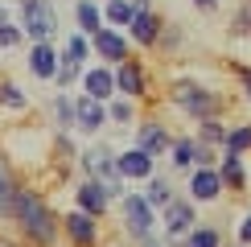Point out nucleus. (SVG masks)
<instances>
[{
    "instance_id": "e433bc0d",
    "label": "nucleus",
    "mask_w": 251,
    "mask_h": 247,
    "mask_svg": "<svg viewBox=\"0 0 251 247\" xmlns=\"http://www.w3.org/2000/svg\"><path fill=\"white\" fill-rule=\"evenodd\" d=\"M0 247H21V243H13V239H4V235H0Z\"/></svg>"
},
{
    "instance_id": "393cba45",
    "label": "nucleus",
    "mask_w": 251,
    "mask_h": 247,
    "mask_svg": "<svg viewBox=\"0 0 251 247\" xmlns=\"http://www.w3.org/2000/svg\"><path fill=\"white\" fill-rule=\"evenodd\" d=\"M0 107H8V111H25L29 107V95L17 87L13 78H0Z\"/></svg>"
},
{
    "instance_id": "6e6552de",
    "label": "nucleus",
    "mask_w": 251,
    "mask_h": 247,
    "mask_svg": "<svg viewBox=\"0 0 251 247\" xmlns=\"http://www.w3.org/2000/svg\"><path fill=\"white\" fill-rule=\"evenodd\" d=\"M116 95H124V99H149V70H144L136 58H128V62L116 66Z\"/></svg>"
},
{
    "instance_id": "2f4dec72",
    "label": "nucleus",
    "mask_w": 251,
    "mask_h": 247,
    "mask_svg": "<svg viewBox=\"0 0 251 247\" xmlns=\"http://www.w3.org/2000/svg\"><path fill=\"white\" fill-rule=\"evenodd\" d=\"M239 243H243V247H251V214H247L243 222H239Z\"/></svg>"
},
{
    "instance_id": "5701e85b",
    "label": "nucleus",
    "mask_w": 251,
    "mask_h": 247,
    "mask_svg": "<svg viewBox=\"0 0 251 247\" xmlns=\"http://www.w3.org/2000/svg\"><path fill=\"white\" fill-rule=\"evenodd\" d=\"M132 4L128 0H103V25H111V29H128L132 25Z\"/></svg>"
},
{
    "instance_id": "7c9ffc66",
    "label": "nucleus",
    "mask_w": 251,
    "mask_h": 247,
    "mask_svg": "<svg viewBox=\"0 0 251 247\" xmlns=\"http://www.w3.org/2000/svg\"><path fill=\"white\" fill-rule=\"evenodd\" d=\"M231 33H235V37H247V33H251V8H247V4L235 13V21H231Z\"/></svg>"
},
{
    "instance_id": "7ed1b4c3",
    "label": "nucleus",
    "mask_w": 251,
    "mask_h": 247,
    "mask_svg": "<svg viewBox=\"0 0 251 247\" xmlns=\"http://www.w3.org/2000/svg\"><path fill=\"white\" fill-rule=\"evenodd\" d=\"M21 33L33 41H54L58 33V13L50 0H21Z\"/></svg>"
},
{
    "instance_id": "bb28decb",
    "label": "nucleus",
    "mask_w": 251,
    "mask_h": 247,
    "mask_svg": "<svg viewBox=\"0 0 251 247\" xmlns=\"http://www.w3.org/2000/svg\"><path fill=\"white\" fill-rule=\"evenodd\" d=\"M181 247H223V235H218L214 226H194L181 239Z\"/></svg>"
},
{
    "instance_id": "412c9836",
    "label": "nucleus",
    "mask_w": 251,
    "mask_h": 247,
    "mask_svg": "<svg viewBox=\"0 0 251 247\" xmlns=\"http://www.w3.org/2000/svg\"><path fill=\"white\" fill-rule=\"evenodd\" d=\"M198 144H210V148H223V140H226V124L218 120V116H206V120H198Z\"/></svg>"
},
{
    "instance_id": "c9c22d12",
    "label": "nucleus",
    "mask_w": 251,
    "mask_h": 247,
    "mask_svg": "<svg viewBox=\"0 0 251 247\" xmlns=\"http://www.w3.org/2000/svg\"><path fill=\"white\" fill-rule=\"evenodd\" d=\"M0 25H8V8L4 4H0Z\"/></svg>"
},
{
    "instance_id": "c756f323",
    "label": "nucleus",
    "mask_w": 251,
    "mask_h": 247,
    "mask_svg": "<svg viewBox=\"0 0 251 247\" xmlns=\"http://www.w3.org/2000/svg\"><path fill=\"white\" fill-rule=\"evenodd\" d=\"M75 78H78V66H75V62H62V58H58V74H54V82H58L62 91H66Z\"/></svg>"
},
{
    "instance_id": "f3484780",
    "label": "nucleus",
    "mask_w": 251,
    "mask_h": 247,
    "mask_svg": "<svg viewBox=\"0 0 251 247\" xmlns=\"http://www.w3.org/2000/svg\"><path fill=\"white\" fill-rule=\"evenodd\" d=\"M218 177H223L226 190H247V169H243V157H231V152H223L218 157Z\"/></svg>"
},
{
    "instance_id": "0eeeda50",
    "label": "nucleus",
    "mask_w": 251,
    "mask_h": 247,
    "mask_svg": "<svg viewBox=\"0 0 251 247\" xmlns=\"http://www.w3.org/2000/svg\"><path fill=\"white\" fill-rule=\"evenodd\" d=\"M62 235H66V247H99V219L75 206L70 214H62Z\"/></svg>"
},
{
    "instance_id": "4c0bfd02",
    "label": "nucleus",
    "mask_w": 251,
    "mask_h": 247,
    "mask_svg": "<svg viewBox=\"0 0 251 247\" xmlns=\"http://www.w3.org/2000/svg\"><path fill=\"white\" fill-rule=\"evenodd\" d=\"M4 165H8V157H4V152H0V169H4Z\"/></svg>"
},
{
    "instance_id": "dca6fc26",
    "label": "nucleus",
    "mask_w": 251,
    "mask_h": 247,
    "mask_svg": "<svg viewBox=\"0 0 251 247\" xmlns=\"http://www.w3.org/2000/svg\"><path fill=\"white\" fill-rule=\"evenodd\" d=\"M82 91H87L91 99H99V103L116 99V70H111V66H91V70H82Z\"/></svg>"
},
{
    "instance_id": "20e7f679",
    "label": "nucleus",
    "mask_w": 251,
    "mask_h": 247,
    "mask_svg": "<svg viewBox=\"0 0 251 247\" xmlns=\"http://www.w3.org/2000/svg\"><path fill=\"white\" fill-rule=\"evenodd\" d=\"M120 210H124V231H128L136 243H144V239H152V235H156L152 231V226H156V210L144 202V194H124Z\"/></svg>"
},
{
    "instance_id": "423d86ee",
    "label": "nucleus",
    "mask_w": 251,
    "mask_h": 247,
    "mask_svg": "<svg viewBox=\"0 0 251 247\" xmlns=\"http://www.w3.org/2000/svg\"><path fill=\"white\" fill-rule=\"evenodd\" d=\"M91 49L103 58V66H120V62H128L132 58V41L124 29H111V25H103L95 37H91Z\"/></svg>"
},
{
    "instance_id": "a878e982",
    "label": "nucleus",
    "mask_w": 251,
    "mask_h": 247,
    "mask_svg": "<svg viewBox=\"0 0 251 247\" xmlns=\"http://www.w3.org/2000/svg\"><path fill=\"white\" fill-rule=\"evenodd\" d=\"M107 120L111 124H132L136 120V99H124V95L107 99Z\"/></svg>"
},
{
    "instance_id": "1a4fd4ad",
    "label": "nucleus",
    "mask_w": 251,
    "mask_h": 247,
    "mask_svg": "<svg viewBox=\"0 0 251 247\" xmlns=\"http://www.w3.org/2000/svg\"><path fill=\"white\" fill-rule=\"evenodd\" d=\"M223 177H218V165H198L190 173V202H218L223 198Z\"/></svg>"
},
{
    "instance_id": "cd10ccee",
    "label": "nucleus",
    "mask_w": 251,
    "mask_h": 247,
    "mask_svg": "<svg viewBox=\"0 0 251 247\" xmlns=\"http://www.w3.org/2000/svg\"><path fill=\"white\" fill-rule=\"evenodd\" d=\"M50 107H54V124L58 128H75V99L70 95H54Z\"/></svg>"
},
{
    "instance_id": "39448f33",
    "label": "nucleus",
    "mask_w": 251,
    "mask_h": 247,
    "mask_svg": "<svg viewBox=\"0 0 251 247\" xmlns=\"http://www.w3.org/2000/svg\"><path fill=\"white\" fill-rule=\"evenodd\" d=\"M198 202H190V198H173L169 206L161 210V231H165V239H185V235L198 226V210H194Z\"/></svg>"
},
{
    "instance_id": "ddd939ff",
    "label": "nucleus",
    "mask_w": 251,
    "mask_h": 247,
    "mask_svg": "<svg viewBox=\"0 0 251 247\" xmlns=\"http://www.w3.org/2000/svg\"><path fill=\"white\" fill-rule=\"evenodd\" d=\"M152 161L156 157H149L144 148H124V152H116V169H120V177L124 181H149L152 177Z\"/></svg>"
},
{
    "instance_id": "b1692460",
    "label": "nucleus",
    "mask_w": 251,
    "mask_h": 247,
    "mask_svg": "<svg viewBox=\"0 0 251 247\" xmlns=\"http://www.w3.org/2000/svg\"><path fill=\"white\" fill-rule=\"evenodd\" d=\"M173 198H177L173 185L165 181V177H156V173H152V177H149V190H144V202H149L152 210H165V206H169Z\"/></svg>"
},
{
    "instance_id": "2eb2a0df",
    "label": "nucleus",
    "mask_w": 251,
    "mask_h": 247,
    "mask_svg": "<svg viewBox=\"0 0 251 247\" xmlns=\"http://www.w3.org/2000/svg\"><path fill=\"white\" fill-rule=\"evenodd\" d=\"M107 124V103L91 99V95H78L75 99V128L78 132H99Z\"/></svg>"
},
{
    "instance_id": "f257e3e1",
    "label": "nucleus",
    "mask_w": 251,
    "mask_h": 247,
    "mask_svg": "<svg viewBox=\"0 0 251 247\" xmlns=\"http://www.w3.org/2000/svg\"><path fill=\"white\" fill-rule=\"evenodd\" d=\"M17 243L21 247H66L62 214H54L46 194L33 190V185H21V198H17Z\"/></svg>"
},
{
    "instance_id": "f03ea898",
    "label": "nucleus",
    "mask_w": 251,
    "mask_h": 247,
    "mask_svg": "<svg viewBox=\"0 0 251 247\" xmlns=\"http://www.w3.org/2000/svg\"><path fill=\"white\" fill-rule=\"evenodd\" d=\"M169 103L181 107L190 120H206V116L223 111V95L210 91L206 82H198V78H173L169 82Z\"/></svg>"
},
{
    "instance_id": "9b49d317",
    "label": "nucleus",
    "mask_w": 251,
    "mask_h": 247,
    "mask_svg": "<svg viewBox=\"0 0 251 247\" xmlns=\"http://www.w3.org/2000/svg\"><path fill=\"white\" fill-rule=\"evenodd\" d=\"M169 128H165L161 120H136V148H144L149 157H161V152H169Z\"/></svg>"
},
{
    "instance_id": "a211bd4d",
    "label": "nucleus",
    "mask_w": 251,
    "mask_h": 247,
    "mask_svg": "<svg viewBox=\"0 0 251 247\" xmlns=\"http://www.w3.org/2000/svg\"><path fill=\"white\" fill-rule=\"evenodd\" d=\"M75 29L87 33V37H95L103 29V8L95 4V0H78V4H75Z\"/></svg>"
},
{
    "instance_id": "9d476101",
    "label": "nucleus",
    "mask_w": 251,
    "mask_h": 247,
    "mask_svg": "<svg viewBox=\"0 0 251 247\" xmlns=\"http://www.w3.org/2000/svg\"><path fill=\"white\" fill-rule=\"evenodd\" d=\"M161 29H165L161 13L144 8V13H136V17H132V25L124 29V33H128V41H132L136 49H152V46H156V37H161Z\"/></svg>"
},
{
    "instance_id": "f8f14e48",
    "label": "nucleus",
    "mask_w": 251,
    "mask_h": 247,
    "mask_svg": "<svg viewBox=\"0 0 251 247\" xmlns=\"http://www.w3.org/2000/svg\"><path fill=\"white\" fill-rule=\"evenodd\" d=\"M58 46L54 41H33V46H29V74L33 78H41V82H54V74H58Z\"/></svg>"
},
{
    "instance_id": "58836bf2",
    "label": "nucleus",
    "mask_w": 251,
    "mask_h": 247,
    "mask_svg": "<svg viewBox=\"0 0 251 247\" xmlns=\"http://www.w3.org/2000/svg\"><path fill=\"white\" fill-rule=\"evenodd\" d=\"M247 8H251V0H247Z\"/></svg>"
},
{
    "instance_id": "f704fd0d",
    "label": "nucleus",
    "mask_w": 251,
    "mask_h": 247,
    "mask_svg": "<svg viewBox=\"0 0 251 247\" xmlns=\"http://www.w3.org/2000/svg\"><path fill=\"white\" fill-rule=\"evenodd\" d=\"M128 4H132V13H144V8H152L149 0H128Z\"/></svg>"
},
{
    "instance_id": "aec40b11",
    "label": "nucleus",
    "mask_w": 251,
    "mask_h": 247,
    "mask_svg": "<svg viewBox=\"0 0 251 247\" xmlns=\"http://www.w3.org/2000/svg\"><path fill=\"white\" fill-rule=\"evenodd\" d=\"M169 161L177 165V169H194L198 165V140L194 136H177L169 144Z\"/></svg>"
},
{
    "instance_id": "c85d7f7f",
    "label": "nucleus",
    "mask_w": 251,
    "mask_h": 247,
    "mask_svg": "<svg viewBox=\"0 0 251 247\" xmlns=\"http://www.w3.org/2000/svg\"><path fill=\"white\" fill-rule=\"evenodd\" d=\"M25 33H21V25H0V49H17Z\"/></svg>"
},
{
    "instance_id": "4be33fe9",
    "label": "nucleus",
    "mask_w": 251,
    "mask_h": 247,
    "mask_svg": "<svg viewBox=\"0 0 251 247\" xmlns=\"http://www.w3.org/2000/svg\"><path fill=\"white\" fill-rule=\"evenodd\" d=\"M223 152H231V157H247V152H251V124H235V128H226Z\"/></svg>"
},
{
    "instance_id": "473e14b6",
    "label": "nucleus",
    "mask_w": 251,
    "mask_h": 247,
    "mask_svg": "<svg viewBox=\"0 0 251 247\" xmlns=\"http://www.w3.org/2000/svg\"><path fill=\"white\" fill-rule=\"evenodd\" d=\"M239 78H243V95L251 99V70H239Z\"/></svg>"
},
{
    "instance_id": "ea45409f",
    "label": "nucleus",
    "mask_w": 251,
    "mask_h": 247,
    "mask_svg": "<svg viewBox=\"0 0 251 247\" xmlns=\"http://www.w3.org/2000/svg\"><path fill=\"white\" fill-rule=\"evenodd\" d=\"M239 247H243V243H239Z\"/></svg>"
},
{
    "instance_id": "72a5a7b5",
    "label": "nucleus",
    "mask_w": 251,
    "mask_h": 247,
    "mask_svg": "<svg viewBox=\"0 0 251 247\" xmlns=\"http://www.w3.org/2000/svg\"><path fill=\"white\" fill-rule=\"evenodd\" d=\"M194 4L202 8V13H214V8H218V0H194Z\"/></svg>"
},
{
    "instance_id": "4468645a",
    "label": "nucleus",
    "mask_w": 251,
    "mask_h": 247,
    "mask_svg": "<svg viewBox=\"0 0 251 247\" xmlns=\"http://www.w3.org/2000/svg\"><path fill=\"white\" fill-rule=\"evenodd\" d=\"M75 202H78V210H82V214H91V219H103V214L111 210V198L103 194V185H99L95 177L78 181V190H75Z\"/></svg>"
},
{
    "instance_id": "6ab92c4d",
    "label": "nucleus",
    "mask_w": 251,
    "mask_h": 247,
    "mask_svg": "<svg viewBox=\"0 0 251 247\" xmlns=\"http://www.w3.org/2000/svg\"><path fill=\"white\" fill-rule=\"evenodd\" d=\"M58 54H62V62H75V66H82V62H87L91 54H95V49H91V37H87V33H78V29H75V33L66 37V46H62Z\"/></svg>"
}]
</instances>
